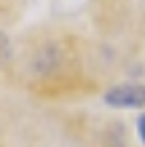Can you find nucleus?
Listing matches in <instances>:
<instances>
[{
    "mask_svg": "<svg viewBox=\"0 0 145 147\" xmlns=\"http://www.w3.org/2000/svg\"><path fill=\"white\" fill-rule=\"evenodd\" d=\"M137 128H140V139H142V144H145V115L137 120Z\"/></svg>",
    "mask_w": 145,
    "mask_h": 147,
    "instance_id": "f03ea898",
    "label": "nucleus"
},
{
    "mask_svg": "<svg viewBox=\"0 0 145 147\" xmlns=\"http://www.w3.org/2000/svg\"><path fill=\"white\" fill-rule=\"evenodd\" d=\"M110 107H145V86H116L105 94Z\"/></svg>",
    "mask_w": 145,
    "mask_h": 147,
    "instance_id": "f257e3e1",
    "label": "nucleus"
}]
</instances>
